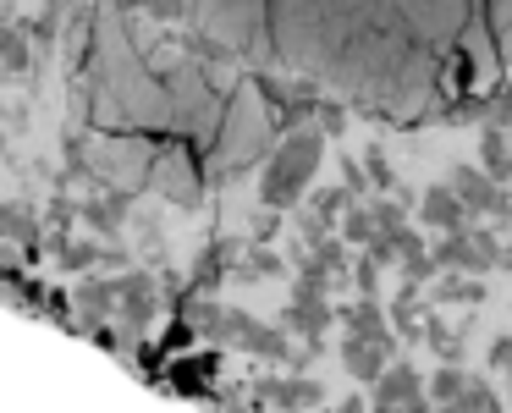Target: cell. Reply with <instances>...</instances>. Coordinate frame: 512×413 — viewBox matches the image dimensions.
I'll return each instance as SVG.
<instances>
[{
	"label": "cell",
	"mask_w": 512,
	"mask_h": 413,
	"mask_svg": "<svg viewBox=\"0 0 512 413\" xmlns=\"http://www.w3.org/2000/svg\"><path fill=\"white\" fill-rule=\"evenodd\" d=\"M347 325H353V336H386V320H380L375 303H358V309L347 314Z\"/></svg>",
	"instance_id": "cell-15"
},
{
	"label": "cell",
	"mask_w": 512,
	"mask_h": 413,
	"mask_svg": "<svg viewBox=\"0 0 512 413\" xmlns=\"http://www.w3.org/2000/svg\"><path fill=\"white\" fill-rule=\"evenodd\" d=\"M83 215H89L94 232H111V226H122V199H94Z\"/></svg>",
	"instance_id": "cell-14"
},
{
	"label": "cell",
	"mask_w": 512,
	"mask_h": 413,
	"mask_svg": "<svg viewBox=\"0 0 512 413\" xmlns=\"http://www.w3.org/2000/svg\"><path fill=\"white\" fill-rule=\"evenodd\" d=\"M270 397L265 402H281V408H320L325 391L314 386V380H276V386H265Z\"/></svg>",
	"instance_id": "cell-9"
},
{
	"label": "cell",
	"mask_w": 512,
	"mask_h": 413,
	"mask_svg": "<svg viewBox=\"0 0 512 413\" xmlns=\"http://www.w3.org/2000/svg\"><path fill=\"white\" fill-rule=\"evenodd\" d=\"M479 160H485V171L496 182L512 177V144L501 138V127H485V133H479Z\"/></svg>",
	"instance_id": "cell-8"
},
{
	"label": "cell",
	"mask_w": 512,
	"mask_h": 413,
	"mask_svg": "<svg viewBox=\"0 0 512 413\" xmlns=\"http://www.w3.org/2000/svg\"><path fill=\"white\" fill-rule=\"evenodd\" d=\"M386 353H391V336H347L342 342V364L353 380H380L386 375Z\"/></svg>",
	"instance_id": "cell-4"
},
{
	"label": "cell",
	"mask_w": 512,
	"mask_h": 413,
	"mask_svg": "<svg viewBox=\"0 0 512 413\" xmlns=\"http://www.w3.org/2000/svg\"><path fill=\"white\" fill-rule=\"evenodd\" d=\"M435 265H446V270H490V265H501V248H496V237L490 232H446V243L435 248Z\"/></svg>",
	"instance_id": "cell-3"
},
{
	"label": "cell",
	"mask_w": 512,
	"mask_h": 413,
	"mask_svg": "<svg viewBox=\"0 0 512 413\" xmlns=\"http://www.w3.org/2000/svg\"><path fill=\"white\" fill-rule=\"evenodd\" d=\"M0 232H12V237H23V243H34V210L6 204V210H0Z\"/></svg>",
	"instance_id": "cell-13"
},
{
	"label": "cell",
	"mask_w": 512,
	"mask_h": 413,
	"mask_svg": "<svg viewBox=\"0 0 512 413\" xmlns=\"http://www.w3.org/2000/svg\"><path fill=\"white\" fill-rule=\"evenodd\" d=\"M457 408H501V397H490V386H485V380H468V386H463V397H457Z\"/></svg>",
	"instance_id": "cell-16"
},
{
	"label": "cell",
	"mask_w": 512,
	"mask_h": 413,
	"mask_svg": "<svg viewBox=\"0 0 512 413\" xmlns=\"http://www.w3.org/2000/svg\"><path fill=\"white\" fill-rule=\"evenodd\" d=\"M320 149H325V127H298V133L281 138V149L270 155L265 177H259V199L270 210H292L298 193L309 188L314 166H320Z\"/></svg>",
	"instance_id": "cell-2"
},
{
	"label": "cell",
	"mask_w": 512,
	"mask_h": 413,
	"mask_svg": "<svg viewBox=\"0 0 512 413\" xmlns=\"http://www.w3.org/2000/svg\"><path fill=\"white\" fill-rule=\"evenodd\" d=\"M0 67H6V72H23L28 67L23 28H12V23H0Z\"/></svg>",
	"instance_id": "cell-10"
},
{
	"label": "cell",
	"mask_w": 512,
	"mask_h": 413,
	"mask_svg": "<svg viewBox=\"0 0 512 413\" xmlns=\"http://www.w3.org/2000/svg\"><path fill=\"white\" fill-rule=\"evenodd\" d=\"M375 408H424V380L413 375V364H397L375 380Z\"/></svg>",
	"instance_id": "cell-5"
},
{
	"label": "cell",
	"mask_w": 512,
	"mask_h": 413,
	"mask_svg": "<svg viewBox=\"0 0 512 413\" xmlns=\"http://www.w3.org/2000/svg\"><path fill=\"white\" fill-rule=\"evenodd\" d=\"M463 215H468V204L457 199L452 182H441V188L424 193V221L430 226H441V232H463Z\"/></svg>",
	"instance_id": "cell-6"
},
{
	"label": "cell",
	"mask_w": 512,
	"mask_h": 413,
	"mask_svg": "<svg viewBox=\"0 0 512 413\" xmlns=\"http://www.w3.org/2000/svg\"><path fill=\"white\" fill-rule=\"evenodd\" d=\"M281 325H298V331L309 336V342H320L325 325H331V314H325V303H320V298H298L287 314H281Z\"/></svg>",
	"instance_id": "cell-7"
},
{
	"label": "cell",
	"mask_w": 512,
	"mask_h": 413,
	"mask_svg": "<svg viewBox=\"0 0 512 413\" xmlns=\"http://www.w3.org/2000/svg\"><path fill=\"white\" fill-rule=\"evenodd\" d=\"M369 171H375L380 188H391V171H386V160H380V149H369Z\"/></svg>",
	"instance_id": "cell-18"
},
{
	"label": "cell",
	"mask_w": 512,
	"mask_h": 413,
	"mask_svg": "<svg viewBox=\"0 0 512 413\" xmlns=\"http://www.w3.org/2000/svg\"><path fill=\"white\" fill-rule=\"evenodd\" d=\"M342 204H347L342 188H325L320 199H314V215H320V221H331V210H342Z\"/></svg>",
	"instance_id": "cell-17"
},
{
	"label": "cell",
	"mask_w": 512,
	"mask_h": 413,
	"mask_svg": "<svg viewBox=\"0 0 512 413\" xmlns=\"http://www.w3.org/2000/svg\"><path fill=\"white\" fill-rule=\"evenodd\" d=\"M468 380L457 375V369H441V375L430 380V402H446V408H457V397H463Z\"/></svg>",
	"instance_id": "cell-12"
},
{
	"label": "cell",
	"mask_w": 512,
	"mask_h": 413,
	"mask_svg": "<svg viewBox=\"0 0 512 413\" xmlns=\"http://www.w3.org/2000/svg\"><path fill=\"white\" fill-rule=\"evenodd\" d=\"M375 232H380V226H375V204H369V210H364V204H353L347 221H342V237H347V243H369Z\"/></svg>",
	"instance_id": "cell-11"
},
{
	"label": "cell",
	"mask_w": 512,
	"mask_h": 413,
	"mask_svg": "<svg viewBox=\"0 0 512 413\" xmlns=\"http://www.w3.org/2000/svg\"><path fill=\"white\" fill-rule=\"evenodd\" d=\"M501 265H507V270H512V243H507V248H501Z\"/></svg>",
	"instance_id": "cell-19"
},
{
	"label": "cell",
	"mask_w": 512,
	"mask_h": 413,
	"mask_svg": "<svg viewBox=\"0 0 512 413\" xmlns=\"http://www.w3.org/2000/svg\"><path fill=\"white\" fill-rule=\"evenodd\" d=\"M0 149H6V133H0Z\"/></svg>",
	"instance_id": "cell-20"
},
{
	"label": "cell",
	"mask_w": 512,
	"mask_h": 413,
	"mask_svg": "<svg viewBox=\"0 0 512 413\" xmlns=\"http://www.w3.org/2000/svg\"><path fill=\"white\" fill-rule=\"evenodd\" d=\"M188 17L232 56L408 122L452 116L512 67V0H188Z\"/></svg>",
	"instance_id": "cell-1"
}]
</instances>
